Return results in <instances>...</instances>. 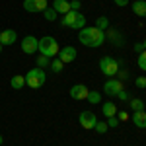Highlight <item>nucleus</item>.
I'll return each instance as SVG.
<instances>
[{"mask_svg":"<svg viewBox=\"0 0 146 146\" xmlns=\"http://www.w3.org/2000/svg\"><path fill=\"white\" fill-rule=\"evenodd\" d=\"M131 121H133L138 129H146V113L144 111H135L133 117H131Z\"/></svg>","mask_w":146,"mask_h":146,"instance_id":"obj_13","label":"nucleus"},{"mask_svg":"<svg viewBox=\"0 0 146 146\" xmlns=\"http://www.w3.org/2000/svg\"><path fill=\"white\" fill-rule=\"evenodd\" d=\"M113 2H115L117 6H127V4H129L131 0H113Z\"/></svg>","mask_w":146,"mask_h":146,"instance_id":"obj_34","label":"nucleus"},{"mask_svg":"<svg viewBox=\"0 0 146 146\" xmlns=\"http://www.w3.org/2000/svg\"><path fill=\"white\" fill-rule=\"evenodd\" d=\"M136 62H138V68L146 72V51H142V53L138 55V60H136Z\"/></svg>","mask_w":146,"mask_h":146,"instance_id":"obj_24","label":"nucleus"},{"mask_svg":"<svg viewBox=\"0 0 146 146\" xmlns=\"http://www.w3.org/2000/svg\"><path fill=\"white\" fill-rule=\"evenodd\" d=\"M70 10L72 12H80V0H72V2H70Z\"/></svg>","mask_w":146,"mask_h":146,"instance_id":"obj_32","label":"nucleus"},{"mask_svg":"<svg viewBox=\"0 0 146 146\" xmlns=\"http://www.w3.org/2000/svg\"><path fill=\"white\" fill-rule=\"evenodd\" d=\"M100 70L107 78H115V74L119 70V60L117 58H111V56H103L100 60Z\"/></svg>","mask_w":146,"mask_h":146,"instance_id":"obj_4","label":"nucleus"},{"mask_svg":"<svg viewBox=\"0 0 146 146\" xmlns=\"http://www.w3.org/2000/svg\"><path fill=\"white\" fill-rule=\"evenodd\" d=\"M121 90H123V82L117 80V78H107V82L103 84V92H105L109 98H115Z\"/></svg>","mask_w":146,"mask_h":146,"instance_id":"obj_5","label":"nucleus"},{"mask_svg":"<svg viewBox=\"0 0 146 146\" xmlns=\"http://www.w3.org/2000/svg\"><path fill=\"white\" fill-rule=\"evenodd\" d=\"M53 8H55L56 14H62V16L68 14V12H72L70 10V2H68V0H55V2H53Z\"/></svg>","mask_w":146,"mask_h":146,"instance_id":"obj_12","label":"nucleus"},{"mask_svg":"<svg viewBox=\"0 0 146 146\" xmlns=\"http://www.w3.org/2000/svg\"><path fill=\"white\" fill-rule=\"evenodd\" d=\"M135 84H136V88H140V90H142V88H146V78H144V76H138Z\"/></svg>","mask_w":146,"mask_h":146,"instance_id":"obj_30","label":"nucleus"},{"mask_svg":"<svg viewBox=\"0 0 146 146\" xmlns=\"http://www.w3.org/2000/svg\"><path fill=\"white\" fill-rule=\"evenodd\" d=\"M10 84H12V88H14V90H22L23 86H25V76H20V74H16V76L10 80Z\"/></svg>","mask_w":146,"mask_h":146,"instance_id":"obj_17","label":"nucleus"},{"mask_svg":"<svg viewBox=\"0 0 146 146\" xmlns=\"http://www.w3.org/2000/svg\"><path fill=\"white\" fill-rule=\"evenodd\" d=\"M96 27H98V29H101V31H103V29H107V27H109V20H107L105 16L98 18V22H96Z\"/></svg>","mask_w":146,"mask_h":146,"instance_id":"obj_21","label":"nucleus"},{"mask_svg":"<svg viewBox=\"0 0 146 146\" xmlns=\"http://www.w3.org/2000/svg\"><path fill=\"white\" fill-rule=\"evenodd\" d=\"M105 123H107V127L115 129V127H119V119H117V115H115V117H109V119H107Z\"/></svg>","mask_w":146,"mask_h":146,"instance_id":"obj_28","label":"nucleus"},{"mask_svg":"<svg viewBox=\"0 0 146 146\" xmlns=\"http://www.w3.org/2000/svg\"><path fill=\"white\" fill-rule=\"evenodd\" d=\"M25 12H45L47 10V0H23Z\"/></svg>","mask_w":146,"mask_h":146,"instance_id":"obj_8","label":"nucleus"},{"mask_svg":"<svg viewBox=\"0 0 146 146\" xmlns=\"http://www.w3.org/2000/svg\"><path fill=\"white\" fill-rule=\"evenodd\" d=\"M101 113L105 115V119L115 117V115H117V105L111 103V101H107V103H103V105H101Z\"/></svg>","mask_w":146,"mask_h":146,"instance_id":"obj_15","label":"nucleus"},{"mask_svg":"<svg viewBox=\"0 0 146 146\" xmlns=\"http://www.w3.org/2000/svg\"><path fill=\"white\" fill-rule=\"evenodd\" d=\"M0 144H2V136H0Z\"/></svg>","mask_w":146,"mask_h":146,"instance_id":"obj_37","label":"nucleus"},{"mask_svg":"<svg viewBox=\"0 0 146 146\" xmlns=\"http://www.w3.org/2000/svg\"><path fill=\"white\" fill-rule=\"evenodd\" d=\"M88 94H90V90L84 86V84H74L72 88H70V98L72 100H86L88 98Z\"/></svg>","mask_w":146,"mask_h":146,"instance_id":"obj_10","label":"nucleus"},{"mask_svg":"<svg viewBox=\"0 0 146 146\" xmlns=\"http://www.w3.org/2000/svg\"><path fill=\"white\" fill-rule=\"evenodd\" d=\"M49 60H51V58H47L45 55H41V56H39V58H37V66H39V68H45L47 64H51Z\"/></svg>","mask_w":146,"mask_h":146,"instance_id":"obj_25","label":"nucleus"},{"mask_svg":"<svg viewBox=\"0 0 146 146\" xmlns=\"http://www.w3.org/2000/svg\"><path fill=\"white\" fill-rule=\"evenodd\" d=\"M80 125H82V129H86V131H90V129H94L96 127V123H98V117H96V113L94 111H82L78 117Z\"/></svg>","mask_w":146,"mask_h":146,"instance_id":"obj_6","label":"nucleus"},{"mask_svg":"<svg viewBox=\"0 0 146 146\" xmlns=\"http://www.w3.org/2000/svg\"><path fill=\"white\" fill-rule=\"evenodd\" d=\"M16 39H18V33H16L14 29H4V31H0V43H2V45H14Z\"/></svg>","mask_w":146,"mask_h":146,"instance_id":"obj_11","label":"nucleus"},{"mask_svg":"<svg viewBox=\"0 0 146 146\" xmlns=\"http://www.w3.org/2000/svg\"><path fill=\"white\" fill-rule=\"evenodd\" d=\"M133 12L138 18H146V0H135L133 2Z\"/></svg>","mask_w":146,"mask_h":146,"instance_id":"obj_14","label":"nucleus"},{"mask_svg":"<svg viewBox=\"0 0 146 146\" xmlns=\"http://www.w3.org/2000/svg\"><path fill=\"white\" fill-rule=\"evenodd\" d=\"M56 56H58L64 64H68V62H72V60L76 58V49H74L72 45H66V47H62V49L58 51V55H56Z\"/></svg>","mask_w":146,"mask_h":146,"instance_id":"obj_9","label":"nucleus"},{"mask_svg":"<svg viewBox=\"0 0 146 146\" xmlns=\"http://www.w3.org/2000/svg\"><path fill=\"white\" fill-rule=\"evenodd\" d=\"M0 53H2V43H0Z\"/></svg>","mask_w":146,"mask_h":146,"instance_id":"obj_36","label":"nucleus"},{"mask_svg":"<svg viewBox=\"0 0 146 146\" xmlns=\"http://www.w3.org/2000/svg\"><path fill=\"white\" fill-rule=\"evenodd\" d=\"M37 49H39V39H35L33 35L23 37V41H22V51L25 53V55H33Z\"/></svg>","mask_w":146,"mask_h":146,"instance_id":"obj_7","label":"nucleus"},{"mask_svg":"<svg viewBox=\"0 0 146 146\" xmlns=\"http://www.w3.org/2000/svg\"><path fill=\"white\" fill-rule=\"evenodd\" d=\"M94 129H96V131H98L100 135H103V133H107V129H109V127H107V123H100V121H98Z\"/></svg>","mask_w":146,"mask_h":146,"instance_id":"obj_26","label":"nucleus"},{"mask_svg":"<svg viewBox=\"0 0 146 146\" xmlns=\"http://www.w3.org/2000/svg\"><path fill=\"white\" fill-rule=\"evenodd\" d=\"M78 39L82 45L98 49V47H101L105 43V31H101L98 27H82L78 33Z\"/></svg>","mask_w":146,"mask_h":146,"instance_id":"obj_1","label":"nucleus"},{"mask_svg":"<svg viewBox=\"0 0 146 146\" xmlns=\"http://www.w3.org/2000/svg\"><path fill=\"white\" fill-rule=\"evenodd\" d=\"M129 103H131V107H133V111H144V101L142 100H129Z\"/></svg>","mask_w":146,"mask_h":146,"instance_id":"obj_19","label":"nucleus"},{"mask_svg":"<svg viewBox=\"0 0 146 146\" xmlns=\"http://www.w3.org/2000/svg\"><path fill=\"white\" fill-rule=\"evenodd\" d=\"M135 51L138 53V55H140V53L144 51V45H142V43H136V45H135Z\"/></svg>","mask_w":146,"mask_h":146,"instance_id":"obj_33","label":"nucleus"},{"mask_svg":"<svg viewBox=\"0 0 146 146\" xmlns=\"http://www.w3.org/2000/svg\"><path fill=\"white\" fill-rule=\"evenodd\" d=\"M49 66H51V70H53V72H60V70H62V66H64V62H62L60 58H53Z\"/></svg>","mask_w":146,"mask_h":146,"instance_id":"obj_20","label":"nucleus"},{"mask_svg":"<svg viewBox=\"0 0 146 146\" xmlns=\"http://www.w3.org/2000/svg\"><path fill=\"white\" fill-rule=\"evenodd\" d=\"M115 76H117V80H121V82H123V80H127L129 78V70H117V74H115Z\"/></svg>","mask_w":146,"mask_h":146,"instance_id":"obj_27","label":"nucleus"},{"mask_svg":"<svg viewBox=\"0 0 146 146\" xmlns=\"http://www.w3.org/2000/svg\"><path fill=\"white\" fill-rule=\"evenodd\" d=\"M78 14H80V12H68V14H64L60 23H62L64 27H72L74 22H76V18H78Z\"/></svg>","mask_w":146,"mask_h":146,"instance_id":"obj_16","label":"nucleus"},{"mask_svg":"<svg viewBox=\"0 0 146 146\" xmlns=\"http://www.w3.org/2000/svg\"><path fill=\"white\" fill-rule=\"evenodd\" d=\"M43 14H45L47 22H55V20H56V12H55V8H49V6H47V10L43 12Z\"/></svg>","mask_w":146,"mask_h":146,"instance_id":"obj_23","label":"nucleus"},{"mask_svg":"<svg viewBox=\"0 0 146 146\" xmlns=\"http://www.w3.org/2000/svg\"><path fill=\"white\" fill-rule=\"evenodd\" d=\"M86 100L90 101L92 105H98V103L101 101V96H100V92H94V90H90V94H88V98H86Z\"/></svg>","mask_w":146,"mask_h":146,"instance_id":"obj_18","label":"nucleus"},{"mask_svg":"<svg viewBox=\"0 0 146 146\" xmlns=\"http://www.w3.org/2000/svg\"><path fill=\"white\" fill-rule=\"evenodd\" d=\"M47 82V72L43 70V68H31L27 74H25V84L29 86V88H33V90H37V88H41L43 84Z\"/></svg>","mask_w":146,"mask_h":146,"instance_id":"obj_3","label":"nucleus"},{"mask_svg":"<svg viewBox=\"0 0 146 146\" xmlns=\"http://www.w3.org/2000/svg\"><path fill=\"white\" fill-rule=\"evenodd\" d=\"M142 45H144V51H146V39H144V41H142Z\"/></svg>","mask_w":146,"mask_h":146,"instance_id":"obj_35","label":"nucleus"},{"mask_svg":"<svg viewBox=\"0 0 146 146\" xmlns=\"http://www.w3.org/2000/svg\"><path fill=\"white\" fill-rule=\"evenodd\" d=\"M117 119H119V121H129V119H131V115H129V113L127 111H117Z\"/></svg>","mask_w":146,"mask_h":146,"instance_id":"obj_31","label":"nucleus"},{"mask_svg":"<svg viewBox=\"0 0 146 146\" xmlns=\"http://www.w3.org/2000/svg\"><path fill=\"white\" fill-rule=\"evenodd\" d=\"M82 27H86V18H84L82 14H78V18H76V22L72 25V29H82Z\"/></svg>","mask_w":146,"mask_h":146,"instance_id":"obj_22","label":"nucleus"},{"mask_svg":"<svg viewBox=\"0 0 146 146\" xmlns=\"http://www.w3.org/2000/svg\"><path fill=\"white\" fill-rule=\"evenodd\" d=\"M37 51H41V55H45L47 58H55V56L58 55V51H60V47H58L55 37L45 35L43 39H39V49H37Z\"/></svg>","mask_w":146,"mask_h":146,"instance_id":"obj_2","label":"nucleus"},{"mask_svg":"<svg viewBox=\"0 0 146 146\" xmlns=\"http://www.w3.org/2000/svg\"><path fill=\"white\" fill-rule=\"evenodd\" d=\"M115 98H119L121 101H129V100H131V96H129V92H127V90H121Z\"/></svg>","mask_w":146,"mask_h":146,"instance_id":"obj_29","label":"nucleus"}]
</instances>
